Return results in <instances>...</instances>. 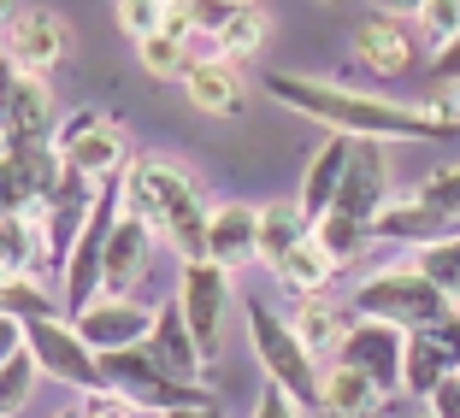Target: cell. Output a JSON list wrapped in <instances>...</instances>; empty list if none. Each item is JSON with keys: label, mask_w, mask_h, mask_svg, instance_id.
Returning <instances> with one entry per match:
<instances>
[{"label": "cell", "mask_w": 460, "mask_h": 418, "mask_svg": "<svg viewBox=\"0 0 460 418\" xmlns=\"http://www.w3.org/2000/svg\"><path fill=\"white\" fill-rule=\"evenodd\" d=\"M124 201L160 230V242L172 248L177 259H201L207 254V201L195 189V177L177 160H160V153H130L124 165Z\"/></svg>", "instance_id": "obj_2"}, {"label": "cell", "mask_w": 460, "mask_h": 418, "mask_svg": "<svg viewBox=\"0 0 460 418\" xmlns=\"http://www.w3.org/2000/svg\"><path fill=\"white\" fill-rule=\"evenodd\" d=\"M460 300L437 283L425 266H390V271H372L360 289L349 295V312H366V318H390L402 330H420V324L448 318Z\"/></svg>", "instance_id": "obj_4"}, {"label": "cell", "mask_w": 460, "mask_h": 418, "mask_svg": "<svg viewBox=\"0 0 460 418\" xmlns=\"http://www.w3.org/2000/svg\"><path fill=\"white\" fill-rule=\"evenodd\" d=\"M448 371H460V307L448 312V318H437V324L407 330V378H402V389L425 401Z\"/></svg>", "instance_id": "obj_14"}, {"label": "cell", "mask_w": 460, "mask_h": 418, "mask_svg": "<svg viewBox=\"0 0 460 418\" xmlns=\"http://www.w3.org/2000/svg\"><path fill=\"white\" fill-rule=\"evenodd\" d=\"M230 13H236V0H190V18L201 36H218L230 24Z\"/></svg>", "instance_id": "obj_40"}, {"label": "cell", "mask_w": 460, "mask_h": 418, "mask_svg": "<svg viewBox=\"0 0 460 418\" xmlns=\"http://www.w3.org/2000/svg\"><path fill=\"white\" fill-rule=\"evenodd\" d=\"M71 318H77L83 336H89L101 353H107V348H130V342H148V336H154V318H160V312L142 307V300H130V295H112V289H101V295H95V300H83Z\"/></svg>", "instance_id": "obj_15"}, {"label": "cell", "mask_w": 460, "mask_h": 418, "mask_svg": "<svg viewBox=\"0 0 460 418\" xmlns=\"http://www.w3.org/2000/svg\"><path fill=\"white\" fill-rule=\"evenodd\" d=\"M390 201H395V183H390V153H384V142L378 135H354L349 171H342V189H337L331 206H342V213H354V218L372 224Z\"/></svg>", "instance_id": "obj_13"}, {"label": "cell", "mask_w": 460, "mask_h": 418, "mask_svg": "<svg viewBox=\"0 0 460 418\" xmlns=\"http://www.w3.org/2000/svg\"><path fill=\"white\" fill-rule=\"evenodd\" d=\"M154 348L165 353V365H177L183 378H201V365H207V353H201V342H195V330H190V318H183V307H160V318H154Z\"/></svg>", "instance_id": "obj_27"}, {"label": "cell", "mask_w": 460, "mask_h": 418, "mask_svg": "<svg viewBox=\"0 0 460 418\" xmlns=\"http://www.w3.org/2000/svg\"><path fill=\"white\" fill-rule=\"evenodd\" d=\"M313 236L331 248V259H337V266H349L354 254H366V248L378 242V236H372V224H366V218H354V213H342V206H325V213L313 218Z\"/></svg>", "instance_id": "obj_28"}, {"label": "cell", "mask_w": 460, "mask_h": 418, "mask_svg": "<svg viewBox=\"0 0 460 418\" xmlns=\"http://www.w3.org/2000/svg\"><path fill=\"white\" fill-rule=\"evenodd\" d=\"M337 271H342V266L331 259V248L307 230V236H301V242L289 248V254L278 259V266H271V277H278V283H284L289 295H325Z\"/></svg>", "instance_id": "obj_22"}, {"label": "cell", "mask_w": 460, "mask_h": 418, "mask_svg": "<svg viewBox=\"0 0 460 418\" xmlns=\"http://www.w3.org/2000/svg\"><path fill=\"white\" fill-rule=\"evenodd\" d=\"M107 383H119L124 395L142 401V413H213V389L201 378H183L177 365H165V353L154 342H130V348L101 353Z\"/></svg>", "instance_id": "obj_3"}, {"label": "cell", "mask_w": 460, "mask_h": 418, "mask_svg": "<svg viewBox=\"0 0 460 418\" xmlns=\"http://www.w3.org/2000/svg\"><path fill=\"white\" fill-rule=\"evenodd\" d=\"M59 171H66V153L54 142H6V153H0V201H6V213H41L54 201Z\"/></svg>", "instance_id": "obj_9"}, {"label": "cell", "mask_w": 460, "mask_h": 418, "mask_svg": "<svg viewBox=\"0 0 460 418\" xmlns=\"http://www.w3.org/2000/svg\"><path fill=\"white\" fill-rule=\"evenodd\" d=\"M154 236H160V230H154L148 218L136 213L130 201H124L119 224H112V242H107V289H112V295H130V289H136V277L148 271Z\"/></svg>", "instance_id": "obj_21"}, {"label": "cell", "mask_w": 460, "mask_h": 418, "mask_svg": "<svg viewBox=\"0 0 460 418\" xmlns=\"http://www.w3.org/2000/svg\"><path fill=\"white\" fill-rule=\"evenodd\" d=\"M266 95L278 107L301 112V118H319L331 130L349 135H378V142H455L460 118L420 100H384L372 89H342L325 77H301V71H266Z\"/></svg>", "instance_id": "obj_1"}, {"label": "cell", "mask_w": 460, "mask_h": 418, "mask_svg": "<svg viewBox=\"0 0 460 418\" xmlns=\"http://www.w3.org/2000/svg\"><path fill=\"white\" fill-rule=\"evenodd\" d=\"M413 54H420V36L407 30L402 13H366L354 24V59H360L372 77H402L413 71Z\"/></svg>", "instance_id": "obj_16"}, {"label": "cell", "mask_w": 460, "mask_h": 418, "mask_svg": "<svg viewBox=\"0 0 460 418\" xmlns=\"http://www.w3.org/2000/svg\"><path fill=\"white\" fill-rule=\"evenodd\" d=\"M372 236H378V242L425 248V242H443V236H460V218L437 213L431 201H420V195H395V201L372 218Z\"/></svg>", "instance_id": "obj_19"}, {"label": "cell", "mask_w": 460, "mask_h": 418, "mask_svg": "<svg viewBox=\"0 0 460 418\" xmlns=\"http://www.w3.org/2000/svg\"><path fill=\"white\" fill-rule=\"evenodd\" d=\"M425 406H431L437 418H460V371H448V378L425 395Z\"/></svg>", "instance_id": "obj_42"}, {"label": "cell", "mask_w": 460, "mask_h": 418, "mask_svg": "<svg viewBox=\"0 0 460 418\" xmlns=\"http://www.w3.org/2000/svg\"><path fill=\"white\" fill-rule=\"evenodd\" d=\"M337 360L360 365L384 395H402V378H407V330H402V324H390V318H366V312H354L349 336H342V348H337Z\"/></svg>", "instance_id": "obj_10"}, {"label": "cell", "mask_w": 460, "mask_h": 418, "mask_svg": "<svg viewBox=\"0 0 460 418\" xmlns=\"http://www.w3.org/2000/svg\"><path fill=\"white\" fill-rule=\"evenodd\" d=\"M296 330H301V342L313 348V360H337V348H342V336H349V318H342L337 307H331L325 295H296Z\"/></svg>", "instance_id": "obj_24"}, {"label": "cell", "mask_w": 460, "mask_h": 418, "mask_svg": "<svg viewBox=\"0 0 460 418\" xmlns=\"http://www.w3.org/2000/svg\"><path fill=\"white\" fill-rule=\"evenodd\" d=\"M349 153H354V135L349 130H331V142L313 153L307 177H301V206H307V218H319L331 201H337L342 171H349Z\"/></svg>", "instance_id": "obj_23"}, {"label": "cell", "mask_w": 460, "mask_h": 418, "mask_svg": "<svg viewBox=\"0 0 460 418\" xmlns=\"http://www.w3.org/2000/svg\"><path fill=\"white\" fill-rule=\"evenodd\" d=\"M431 83H437V89L460 83V36H448L443 48H437V59H431Z\"/></svg>", "instance_id": "obj_41"}, {"label": "cell", "mask_w": 460, "mask_h": 418, "mask_svg": "<svg viewBox=\"0 0 460 418\" xmlns=\"http://www.w3.org/2000/svg\"><path fill=\"white\" fill-rule=\"evenodd\" d=\"M6 142H54V95L36 71H6V100H0Z\"/></svg>", "instance_id": "obj_18"}, {"label": "cell", "mask_w": 460, "mask_h": 418, "mask_svg": "<svg viewBox=\"0 0 460 418\" xmlns=\"http://www.w3.org/2000/svg\"><path fill=\"white\" fill-rule=\"evenodd\" d=\"M420 30L443 48L448 36H460V0H425L420 6Z\"/></svg>", "instance_id": "obj_39"}, {"label": "cell", "mask_w": 460, "mask_h": 418, "mask_svg": "<svg viewBox=\"0 0 460 418\" xmlns=\"http://www.w3.org/2000/svg\"><path fill=\"white\" fill-rule=\"evenodd\" d=\"M243 59H225V54H213V59H190V71H183V95H190V107L195 112H207V118H243V107H248V83H243Z\"/></svg>", "instance_id": "obj_17"}, {"label": "cell", "mask_w": 460, "mask_h": 418, "mask_svg": "<svg viewBox=\"0 0 460 418\" xmlns=\"http://www.w3.org/2000/svg\"><path fill=\"white\" fill-rule=\"evenodd\" d=\"M0 312H6V318H18V324H30V318L59 312V300L36 283V271H6V277H0Z\"/></svg>", "instance_id": "obj_32"}, {"label": "cell", "mask_w": 460, "mask_h": 418, "mask_svg": "<svg viewBox=\"0 0 460 418\" xmlns=\"http://www.w3.org/2000/svg\"><path fill=\"white\" fill-rule=\"evenodd\" d=\"M248 342H254V360L266 378H278L284 389L301 395V406H319V360H313V348L301 342L296 318H284L278 307H266V300H248Z\"/></svg>", "instance_id": "obj_5"}, {"label": "cell", "mask_w": 460, "mask_h": 418, "mask_svg": "<svg viewBox=\"0 0 460 418\" xmlns=\"http://www.w3.org/2000/svg\"><path fill=\"white\" fill-rule=\"evenodd\" d=\"M271 36V18L260 0H236V13H230V24L218 30V48H225V59H254L260 48H266Z\"/></svg>", "instance_id": "obj_30"}, {"label": "cell", "mask_w": 460, "mask_h": 418, "mask_svg": "<svg viewBox=\"0 0 460 418\" xmlns=\"http://www.w3.org/2000/svg\"><path fill=\"white\" fill-rule=\"evenodd\" d=\"M41 266L48 271H66L71 248H77L83 236V218H89V206H41Z\"/></svg>", "instance_id": "obj_29"}, {"label": "cell", "mask_w": 460, "mask_h": 418, "mask_svg": "<svg viewBox=\"0 0 460 418\" xmlns=\"http://www.w3.org/2000/svg\"><path fill=\"white\" fill-rule=\"evenodd\" d=\"M54 148L66 153L71 165H83L89 177H119L124 165H130L124 130L112 118H101V112H71V118L54 130Z\"/></svg>", "instance_id": "obj_12"}, {"label": "cell", "mask_w": 460, "mask_h": 418, "mask_svg": "<svg viewBox=\"0 0 460 418\" xmlns=\"http://www.w3.org/2000/svg\"><path fill=\"white\" fill-rule=\"evenodd\" d=\"M24 342L36 348L41 378L66 383V389H77V395H89V389H101V383H107V371H101V348L77 330V318H71V312H66V318H59V312L30 318L24 324Z\"/></svg>", "instance_id": "obj_7"}, {"label": "cell", "mask_w": 460, "mask_h": 418, "mask_svg": "<svg viewBox=\"0 0 460 418\" xmlns=\"http://www.w3.org/2000/svg\"><path fill=\"white\" fill-rule=\"evenodd\" d=\"M112 18H119V30L130 41H142V36H154V30H160L165 0H119V6H112Z\"/></svg>", "instance_id": "obj_37"}, {"label": "cell", "mask_w": 460, "mask_h": 418, "mask_svg": "<svg viewBox=\"0 0 460 418\" xmlns=\"http://www.w3.org/2000/svg\"><path fill=\"white\" fill-rule=\"evenodd\" d=\"M413 266H425L437 277V283L448 289V295L460 300V236H443V242H425L420 254H413Z\"/></svg>", "instance_id": "obj_35"}, {"label": "cell", "mask_w": 460, "mask_h": 418, "mask_svg": "<svg viewBox=\"0 0 460 418\" xmlns=\"http://www.w3.org/2000/svg\"><path fill=\"white\" fill-rule=\"evenodd\" d=\"M378 401H384V389L349 360H331V371L319 378V406L325 413H372Z\"/></svg>", "instance_id": "obj_25"}, {"label": "cell", "mask_w": 460, "mask_h": 418, "mask_svg": "<svg viewBox=\"0 0 460 418\" xmlns=\"http://www.w3.org/2000/svg\"><path fill=\"white\" fill-rule=\"evenodd\" d=\"M201 259H213V266H225V271L260 259V206H243V201L213 206V218H207V254Z\"/></svg>", "instance_id": "obj_20"}, {"label": "cell", "mask_w": 460, "mask_h": 418, "mask_svg": "<svg viewBox=\"0 0 460 418\" xmlns=\"http://www.w3.org/2000/svg\"><path fill=\"white\" fill-rule=\"evenodd\" d=\"M372 6H378V13H402V18H420V6H425V0H372Z\"/></svg>", "instance_id": "obj_43"}, {"label": "cell", "mask_w": 460, "mask_h": 418, "mask_svg": "<svg viewBox=\"0 0 460 418\" xmlns=\"http://www.w3.org/2000/svg\"><path fill=\"white\" fill-rule=\"evenodd\" d=\"M119 213H124V171L101 183L95 206H89V218H83L77 248H71L66 271H59V295H66V312H77L83 300H95L101 289H107V242H112V224H119Z\"/></svg>", "instance_id": "obj_6"}, {"label": "cell", "mask_w": 460, "mask_h": 418, "mask_svg": "<svg viewBox=\"0 0 460 418\" xmlns=\"http://www.w3.org/2000/svg\"><path fill=\"white\" fill-rule=\"evenodd\" d=\"M36 378H41V360H36V348L18 336L13 348H6V360H0V418H13L18 406L30 401Z\"/></svg>", "instance_id": "obj_31"}, {"label": "cell", "mask_w": 460, "mask_h": 418, "mask_svg": "<svg viewBox=\"0 0 460 418\" xmlns=\"http://www.w3.org/2000/svg\"><path fill=\"white\" fill-rule=\"evenodd\" d=\"M177 307L190 318L195 342H201L207 365L225 348V312H230V271L213 259H183V277H177Z\"/></svg>", "instance_id": "obj_8"}, {"label": "cell", "mask_w": 460, "mask_h": 418, "mask_svg": "<svg viewBox=\"0 0 460 418\" xmlns=\"http://www.w3.org/2000/svg\"><path fill=\"white\" fill-rule=\"evenodd\" d=\"M83 413H95V418H130V413H142V401L124 395L119 383H101V389L83 395Z\"/></svg>", "instance_id": "obj_38"}, {"label": "cell", "mask_w": 460, "mask_h": 418, "mask_svg": "<svg viewBox=\"0 0 460 418\" xmlns=\"http://www.w3.org/2000/svg\"><path fill=\"white\" fill-rule=\"evenodd\" d=\"M0 259H6V271H30L41 259V218L36 213L0 218Z\"/></svg>", "instance_id": "obj_33"}, {"label": "cell", "mask_w": 460, "mask_h": 418, "mask_svg": "<svg viewBox=\"0 0 460 418\" xmlns=\"http://www.w3.org/2000/svg\"><path fill=\"white\" fill-rule=\"evenodd\" d=\"M66 54H71V30H66L59 13L24 6V13L6 18V71H36V77H48Z\"/></svg>", "instance_id": "obj_11"}, {"label": "cell", "mask_w": 460, "mask_h": 418, "mask_svg": "<svg viewBox=\"0 0 460 418\" xmlns=\"http://www.w3.org/2000/svg\"><path fill=\"white\" fill-rule=\"evenodd\" d=\"M413 195H420V201H431L437 213L460 218V160H455V165H437V171L425 177V183H420Z\"/></svg>", "instance_id": "obj_36"}, {"label": "cell", "mask_w": 460, "mask_h": 418, "mask_svg": "<svg viewBox=\"0 0 460 418\" xmlns=\"http://www.w3.org/2000/svg\"><path fill=\"white\" fill-rule=\"evenodd\" d=\"M307 230H313V218H307V206H301V201L260 206V266H278V259H284Z\"/></svg>", "instance_id": "obj_26"}, {"label": "cell", "mask_w": 460, "mask_h": 418, "mask_svg": "<svg viewBox=\"0 0 460 418\" xmlns=\"http://www.w3.org/2000/svg\"><path fill=\"white\" fill-rule=\"evenodd\" d=\"M136 59H142V71H148V77H183V71H190V41L183 36H165V30H154V36H142L136 41Z\"/></svg>", "instance_id": "obj_34"}]
</instances>
